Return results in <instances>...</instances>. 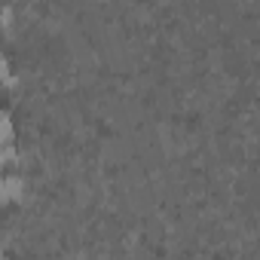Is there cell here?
Instances as JSON below:
<instances>
[{"label": "cell", "mask_w": 260, "mask_h": 260, "mask_svg": "<svg viewBox=\"0 0 260 260\" xmlns=\"http://www.w3.org/2000/svg\"><path fill=\"white\" fill-rule=\"evenodd\" d=\"M10 138H13V122L7 113H0V144H7Z\"/></svg>", "instance_id": "cell-1"}, {"label": "cell", "mask_w": 260, "mask_h": 260, "mask_svg": "<svg viewBox=\"0 0 260 260\" xmlns=\"http://www.w3.org/2000/svg\"><path fill=\"white\" fill-rule=\"evenodd\" d=\"M0 260H7V257H0Z\"/></svg>", "instance_id": "cell-2"}]
</instances>
